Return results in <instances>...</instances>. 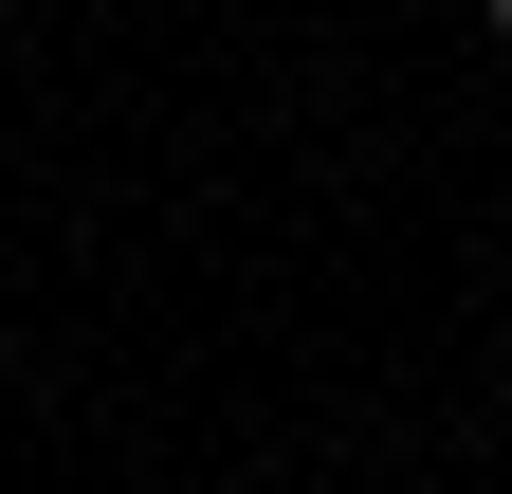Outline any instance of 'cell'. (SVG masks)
I'll return each mask as SVG.
<instances>
[{
  "mask_svg": "<svg viewBox=\"0 0 512 494\" xmlns=\"http://www.w3.org/2000/svg\"><path fill=\"white\" fill-rule=\"evenodd\" d=\"M476 37H494V55H512V0H476Z\"/></svg>",
  "mask_w": 512,
  "mask_h": 494,
  "instance_id": "6da1fadb",
  "label": "cell"
}]
</instances>
